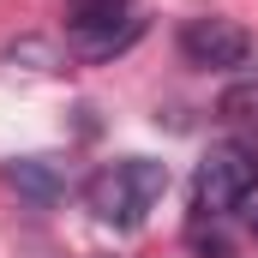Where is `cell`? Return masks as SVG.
Masks as SVG:
<instances>
[{"label":"cell","instance_id":"obj_3","mask_svg":"<svg viewBox=\"0 0 258 258\" xmlns=\"http://www.w3.org/2000/svg\"><path fill=\"white\" fill-rule=\"evenodd\" d=\"M66 30H72V54L108 60L138 36V18L132 0H66Z\"/></svg>","mask_w":258,"mask_h":258},{"label":"cell","instance_id":"obj_5","mask_svg":"<svg viewBox=\"0 0 258 258\" xmlns=\"http://www.w3.org/2000/svg\"><path fill=\"white\" fill-rule=\"evenodd\" d=\"M222 120L228 132H240V144L258 132V84H234L228 96H222Z\"/></svg>","mask_w":258,"mask_h":258},{"label":"cell","instance_id":"obj_1","mask_svg":"<svg viewBox=\"0 0 258 258\" xmlns=\"http://www.w3.org/2000/svg\"><path fill=\"white\" fill-rule=\"evenodd\" d=\"M168 192V168L156 156H120V162H102L90 180H84V204L96 210V222H114V228H138L144 210Z\"/></svg>","mask_w":258,"mask_h":258},{"label":"cell","instance_id":"obj_7","mask_svg":"<svg viewBox=\"0 0 258 258\" xmlns=\"http://www.w3.org/2000/svg\"><path fill=\"white\" fill-rule=\"evenodd\" d=\"M246 156H252V162H258V132H252V138H246Z\"/></svg>","mask_w":258,"mask_h":258},{"label":"cell","instance_id":"obj_2","mask_svg":"<svg viewBox=\"0 0 258 258\" xmlns=\"http://www.w3.org/2000/svg\"><path fill=\"white\" fill-rule=\"evenodd\" d=\"M258 186V162L246 156V144H216L192 174V204L198 216H222V210H240Z\"/></svg>","mask_w":258,"mask_h":258},{"label":"cell","instance_id":"obj_8","mask_svg":"<svg viewBox=\"0 0 258 258\" xmlns=\"http://www.w3.org/2000/svg\"><path fill=\"white\" fill-rule=\"evenodd\" d=\"M246 222H252V234H258V204H252V210H246Z\"/></svg>","mask_w":258,"mask_h":258},{"label":"cell","instance_id":"obj_4","mask_svg":"<svg viewBox=\"0 0 258 258\" xmlns=\"http://www.w3.org/2000/svg\"><path fill=\"white\" fill-rule=\"evenodd\" d=\"M180 54L204 72H240V66H252L258 42L246 24H234V18H222V12H204V18H186L180 24Z\"/></svg>","mask_w":258,"mask_h":258},{"label":"cell","instance_id":"obj_6","mask_svg":"<svg viewBox=\"0 0 258 258\" xmlns=\"http://www.w3.org/2000/svg\"><path fill=\"white\" fill-rule=\"evenodd\" d=\"M12 186H24V192L48 198V192H54V168H48L42 156H30V162H18V168H12Z\"/></svg>","mask_w":258,"mask_h":258}]
</instances>
